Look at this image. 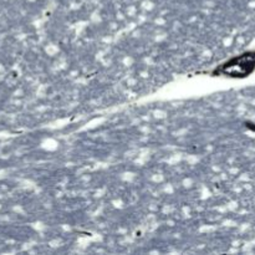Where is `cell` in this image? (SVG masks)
Here are the masks:
<instances>
[{
  "instance_id": "cell-1",
  "label": "cell",
  "mask_w": 255,
  "mask_h": 255,
  "mask_svg": "<svg viewBox=\"0 0 255 255\" xmlns=\"http://www.w3.org/2000/svg\"><path fill=\"white\" fill-rule=\"evenodd\" d=\"M255 71V51H246L233 56L213 70V76L246 79Z\"/></svg>"
}]
</instances>
